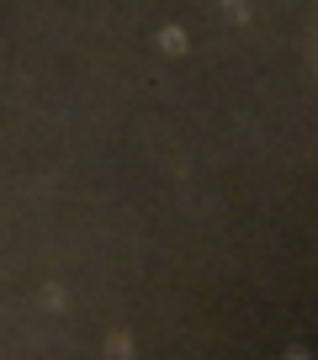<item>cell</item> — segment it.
Instances as JSON below:
<instances>
[{
    "instance_id": "7a4b0ae2",
    "label": "cell",
    "mask_w": 318,
    "mask_h": 360,
    "mask_svg": "<svg viewBox=\"0 0 318 360\" xmlns=\"http://www.w3.org/2000/svg\"><path fill=\"white\" fill-rule=\"evenodd\" d=\"M106 349H112L117 360H133V339H127V334H112V339H106Z\"/></svg>"
},
{
    "instance_id": "6da1fadb",
    "label": "cell",
    "mask_w": 318,
    "mask_h": 360,
    "mask_svg": "<svg viewBox=\"0 0 318 360\" xmlns=\"http://www.w3.org/2000/svg\"><path fill=\"white\" fill-rule=\"evenodd\" d=\"M159 48H165V53H186L191 43H186V32H181V27H165V32H159Z\"/></svg>"
},
{
    "instance_id": "3957f363",
    "label": "cell",
    "mask_w": 318,
    "mask_h": 360,
    "mask_svg": "<svg viewBox=\"0 0 318 360\" xmlns=\"http://www.w3.org/2000/svg\"><path fill=\"white\" fill-rule=\"evenodd\" d=\"M292 360H307V355H303V349H292Z\"/></svg>"
}]
</instances>
